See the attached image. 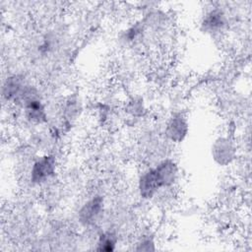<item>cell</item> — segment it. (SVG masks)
I'll return each mask as SVG.
<instances>
[{
    "label": "cell",
    "mask_w": 252,
    "mask_h": 252,
    "mask_svg": "<svg viewBox=\"0 0 252 252\" xmlns=\"http://www.w3.org/2000/svg\"><path fill=\"white\" fill-rule=\"evenodd\" d=\"M58 161L54 155L44 154L36 158L29 170V180L33 185H43L52 179L57 171Z\"/></svg>",
    "instance_id": "1"
},
{
    "label": "cell",
    "mask_w": 252,
    "mask_h": 252,
    "mask_svg": "<svg viewBox=\"0 0 252 252\" xmlns=\"http://www.w3.org/2000/svg\"><path fill=\"white\" fill-rule=\"evenodd\" d=\"M213 160L219 166H228L237 156V147L229 136H220L215 139L211 148Z\"/></svg>",
    "instance_id": "2"
},
{
    "label": "cell",
    "mask_w": 252,
    "mask_h": 252,
    "mask_svg": "<svg viewBox=\"0 0 252 252\" xmlns=\"http://www.w3.org/2000/svg\"><path fill=\"white\" fill-rule=\"evenodd\" d=\"M137 190L139 196L147 201L154 199L162 190L154 166L148 167L140 173L137 181Z\"/></svg>",
    "instance_id": "3"
},
{
    "label": "cell",
    "mask_w": 252,
    "mask_h": 252,
    "mask_svg": "<svg viewBox=\"0 0 252 252\" xmlns=\"http://www.w3.org/2000/svg\"><path fill=\"white\" fill-rule=\"evenodd\" d=\"M189 132V122L187 117L182 113H174L165 123L163 134L165 138L175 144L185 140Z\"/></svg>",
    "instance_id": "4"
},
{
    "label": "cell",
    "mask_w": 252,
    "mask_h": 252,
    "mask_svg": "<svg viewBox=\"0 0 252 252\" xmlns=\"http://www.w3.org/2000/svg\"><path fill=\"white\" fill-rule=\"evenodd\" d=\"M104 201L101 196L95 195L87 200L78 212V219L84 225H93L103 213Z\"/></svg>",
    "instance_id": "5"
},
{
    "label": "cell",
    "mask_w": 252,
    "mask_h": 252,
    "mask_svg": "<svg viewBox=\"0 0 252 252\" xmlns=\"http://www.w3.org/2000/svg\"><path fill=\"white\" fill-rule=\"evenodd\" d=\"M162 189L173 187L179 178V166L172 158H164L159 160L154 166Z\"/></svg>",
    "instance_id": "6"
},
{
    "label": "cell",
    "mask_w": 252,
    "mask_h": 252,
    "mask_svg": "<svg viewBox=\"0 0 252 252\" xmlns=\"http://www.w3.org/2000/svg\"><path fill=\"white\" fill-rule=\"evenodd\" d=\"M25 117L32 123L41 124L47 120V111L44 103L37 96L32 95L23 103Z\"/></svg>",
    "instance_id": "7"
},
{
    "label": "cell",
    "mask_w": 252,
    "mask_h": 252,
    "mask_svg": "<svg viewBox=\"0 0 252 252\" xmlns=\"http://www.w3.org/2000/svg\"><path fill=\"white\" fill-rule=\"evenodd\" d=\"M201 25L204 32L208 33H218L226 27V16L220 9L215 8L206 13Z\"/></svg>",
    "instance_id": "8"
},
{
    "label": "cell",
    "mask_w": 252,
    "mask_h": 252,
    "mask_svg": "<svg viewBox=\"0 0 252 252\" xmlns=\"http://www.w3.org/2000/svg\"><path fill=\"white\" fill-rule=\"evenodd\" d=\"M118 238L113 231L106 230L99 233L96 240V250L101 252H111L116 249Z\"/></svg>",
    "instance_id": "9"
},
{
    "label": "cell",
    "mask_w": 252,
    "mask_h": 252,
    "mask_svg": "<svg viewBox=\"0 0 252 252\" xmlns=\"http://www.w3.org/2000/svg\"><path fill=\"white\" fill-rule=\"evenodd\" d=\"M135 249L137 251H151V250H155L156 249L155 242L150 237H143L137 243V247Z\"/></svg>",
    "instance_id": "10"
}]
</instances>
